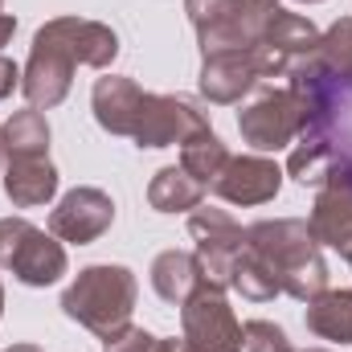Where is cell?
I'll list each match as a JSON object with an SVG mask.
<instances>
[{"label": "cell", "instance_id": "1", "mask_svg": "<svg viewBox=\"0 0 352 352\" xmlns=\"http://www.w3.org/2000/svg\"><path fill=\"white\" fill-rule=\"evenodd\" d=\"M115 58H119V33L111 25L87 16H54L33 33V50L21 70V94L29 98V107L50 111L66 102L78 66L107 70Z\"/></svg>", "mask_w": 352, "mask_h": 352}, {"label": "cell", "instance_id": "2", "mask_svg": "<svg viewBox=\"0 0 352 352\" xmlns=\"http://www.w3.org/2000/svg\"><path fill=\"white\" fill-rule=\"evenodd\" d=\"M246 246L270 266L278 291L299 303H307L328 287V263L303 217H266L246 226Z\"/></svg>", "mask_w": 352, "mask_h": 352}, {"label": "cell", "instance_id": "3", "mask_svg": "<svg viewBox=\"0 0 352 352\" xmlns=\"http://www.w3.org/2000/svg\"><path fill=\"white\" fill-rule=\"evenodd\" d=\"M135 299H140V283H135V274L127 266L94 263V266H82L70 278V287L62 291V311L107 344L123 328H131Z\"/></svg>", "mask_w": 352, "mask_h": 352}, {"label": "cell", "instance_id": "4", "mask_svg": "<svg viewBox=\"0 0 352 352\" xmlns=\"http://www.w3.org/2000/svg\"><path fill=\"white\" fill-rule=\"evenodd\" d=\"M278 8H283L278 0H184V12L197 29L201 58L263 45L266 25Z\"/></svg>", "mask_w": 352, "mask_h": 352}, {"label": "cell", "instance_id": "5", "mask_svg": "<svg viewBox=\"0 0 352 352\" xmlns=\"http://www.w3.org/2000/svg\"><path fill=\"white\" fill-rule=\"evenodd\" d=\"M287 66H291V58H283L270 45L234 50V54H213V58H201L197 87H201V94L209 102L230 107V102H242L263 78H283Z\"/></svg>", "mask_w": 352, "mask_h": 352}, {"label": "cell", "instance_id": "6", "mask_svg": "<svg viewBox=\"0 0 352 352\" xmlns=\"http://www.w3.org/2000/svg\"><path fill=\"white\" fill-rule=\"evenodd\" d=\"M0 263L25 287H54L70 270L66 242H58L25 217H0Z\"/></svg>", "mask_w": 352, "mask_h": 352}, {"label": "cell", "instance_id": "7", "mask_svg": "<svg viewBox=\"0 0 352 352\" xmlns=\"http://www.w3.org/2000/svg\"><path fill=\"white\" fill-rule=\"evenodd\" d=\"M307 127H311V115H307L303 98H299L291 87L263 90L258 98H250V102L238 111L242 144H250L254 152H278V148H291Z\"/></svg>", "mask_w": 352, "mask_h": 352}, {"label": "cell", "instance_id": "8", "mask_svg": "<svg viewBox=\"0 0 352 352\" xmlns=\"http://www.w3.org/2000/svg\"><path fill=\"white\" fill-rule=\"evenodd\" d=\"M180 344L184 352H242V324L226 299V287L205 278L180 303Z\"/></svg>", "mask_w": 352, "mask_h": 352}, {"label": "cell", "instance_id": "9", "mask_svg": "<svg viewBox=\"0 0 352 352\" xmlns=\"http://www.w3.org/2000/svg\"><path fill=\"white\" fill-rule=\"evenodd\" d=\"M307 230H311V238L320 246H328V250L349 258V250H352V156L344 148L332 160V168H328L320 192H316Z\"/></svg>", "mask_w": 352, "mask_h": 352}, {"label": "cell", "instance_id": "10", "mask_svg": "<svg viewBox=\"0 0 352 352\" xmlns=\"http://www.w3.org/2000/svg\"><path fill=\"white\" fill-rule=\"evenodd\" d=\"M188 234H192V242H197V258L205 266V278L217 283V287H230L234 263H238L242 250H246V230H242L226 209L197 205V209L188 213Z\"/></svg>", "mask_w": 352, "mask_h": 352}, {"label": "cell", "instance_id": "11", "mask_svg": "<svg viewBox=\"0 0 352 352\" xmlns=\"http://www.w3.org/2000/svg\"><path fill=\"white\" fill-rule=\"evenodd\" d=\"M205 127H209V115L192 98H184V94H148L131 140H135V148L156 152V148L184 144L188 135H197Z\"/></svg>", "mask_w": 352, "mask_h": 352}, {"label": "cell", "instance_id": "12", "mask_svg": "<svg viewBox=\"0 0 352 352\" xmlns=\"http://www.w3.org/2000/svg\"><path fill=\"white\" fill-rule=\"evenodd\" d=\"M111 226H115V201H111V192H102L94 184L70 188L50 213V234L58 242H70V246L98 242Z\"/></svg>", "mask_w": 352, "mask_h": 352}, {"label": "cell", "instance_id": "13", "mask_svg": "<svg viewBox=\"0 0 352 352\" xmlns=\"http://www.w3.org/2000/svg\"><path fill=\"white\" fill-rule=\"evenodd\" d=\"M283 188V168L266 156H230L221 176L209 184L226 205H266Z\"/></svg>", "mask_w": 352, "mask_h": 352}, {"label": "cell", "instance_id": "14", "mask_svg": "<svg viewBox=\"0 0 352 352\" xmlns=\"http://www.w3.org/2000/svg\"><path fill=\"white\" fill-rule=\"evenodd\" d=\"M144 98L148 90L140 87L135 78H123V74H102L94 87H90V111L98 119L102 131L111 135H135V123L144 115Z\"/></svg>", "mask_w": 352, "mask_h": 352}, {"label": "cell", "instance_id": "15", "mask_svg": "<svg viewBox=\"0 0 352 352\" xmlns=\"http://www.w3.org/2000/svg\"><path fill=\"white\" fill-rule=\"evenodd\" d=\"M58 168L50 156H29V160H8L4 164V197L12 209H37L58 197Z\"/></svg>", "mask_w": 352, "mask_h": 352}, {"label": "cell", "instance_id": "16", "mask_svg": "<svg viewBox=\"0 0 352 352\" xmlns=\"http://www.w3.org/2000/svg\"><path fill=\"white\" fill-rule=\"evenodd\" d=\"M201 283H205V266L197 258V250L192 254L188 250H164V254H156V263H152V287H156V295L164 303L180 307Z\"/></svg>", "mask_w": 352, "mask_h": 352}, {"label": "cell", "instance_id": "17", "mask_svg": "<svg viewBox=\"0 0 352 352\" xmlns=\"http://www.w3.org/2000/svg\"><path fill=\"white\" fill-rule=\"evenodd\" d=\"M303 324L311 336L328 344H352V291H320L307 299Z\"/></svg>", "mask_w": 352, "mask_h": 352}, {"label": "cell", "instance_id": "18", "mask_svg": "<svg viewBox=\"0 0 352 352\" xmlns=\"http://www.w3.org/2000/svg\"><path fill=\"white\" fill-rule=\"evenodd\" d=\"M0 148L8 160H29V156H50V119L37 107L12 111L0 123Z\"/></svg>", "mask_w": 352, "mask_h": 352}, {"label": "cell", "instance_id": "19", "mask_svg": "<svg viewBox=\"0 0 352 352\" xmlns=\"http://www.w3.org/2000/svg\"><path fill=\"white\" fill-rule=\"evenodd\" d=\"M336 156H340V148L332 144V131H303V135L295 140L291 156H287V176H291L295 184H303V188H307V184L320 188Z\"/></svg>", "mask_w": 352, "mask_h": 352}, {"label": "cell", "instance_id": "20", "mask_svg": "<svg viewBox=\"0 0 352 352\" xmlns=\"http://www.w3.org/2000/svg\"><path fill=\"white\" fill-rule=\"evenodd\" d=\"M205 184L197 176H188L180 164H168L148 180V205L156 213H188L197 205H205Z\"/></svg>", "mask_w": 352, "mask_h": 352}, {"label": "cell", "instance_id": "21", "mask_svg": "<svg viewBox=\"0 0 352 352\" xmlns=\"http://www.w3.org/2000/svg\"><path fill=\"white\" fill-rule=\"evenodd\" d=\"M316 62L324 66V74L349 98L352 94V16H340L336 25H328V33H320Z\"/></svg>", "mask_w": 352, "mask_h": 352}, {"label": "cell", "instance_id": "22", "mask_svg": "<svg viewBox=\"0 0 352 352\" xmlns=\"http://www.w3.org/2000/svg\"><path fill=\"white\" fill-rule=\"evenodd\" d=\"M270 50H278L283 58H307V54H316V45H320V29L307 21V16H299V12H287V8H278L274 16H270V25H266V41Z\"/></svg>", "mask_w": 352, "mask_h": 352}, {"label": "cell", "instance_id": "23", "mask_svg": "<svg viewBox=\"0 0 352 352\" xmlns=\"http://www.w3.org/2000/svg\"><path fill=\"white\" fill-rule=\"evenodd\" d=\"M226 160H230V148L221 144V135H217L213 127H205V131H197V135H188V140L180 144V168L188 176H197L205 188L221 176Z\"/></svg>", "mask_w": 352, "mask_h": 352}, {"label": "cell", "instance_id": "24", "mask_svg": "<svg viewBox=\"0 0 352 352\" xmlns=\"http://www.w3.org/2000/svg\"><path fill=\"white\" fill-rule=\"evenodd\" d=\"M230 287L242 295V299H250V303H270L274 295H283L278 291V278L270 274V266L246 246L242 250V258L234 263V278H230Z\"/></svg>", "mask_w": 352, "mask_h": 352}, {"label": "cell", "instance_id": "25", "mask_svg": "<svg viewBox=\"0 0 352 352\" xmlns=\"http://www.w3.org/2000/svg\"><path fill=\"white\" fill-rule=\"evenodd\" d=\"M242 349L246 352H295L291 349V336L270 324V320H246L242 324Z\"/></svg>", "mask_w": 352, "mask_h": 352}, {"label": "cell", "instance_id": "26", "mask_svg": "<svg viewBox=\"0 0 352 352\" xmlns=\"http://www.w3.org/2000/svg\"><path fill=\"white\" fill-rule=\"evenodd\" d=\"M156 340H160V336H152L148 328H135V324H131V328H123L115 340H107L102 352H156Z\"/></svg>", "mask_w": 352, "mask_h": 352}, {"label": "cell", "instance_id": "27", "mask_svg": "<svg viewBox=\"0 0 352 352\" xmlns=\"http://www.w3.org/2000/svg\"><path fill=\"white\" fill-rule=\"evenodd\" d=\"M16 87H21V70H16V62H12V58H4V54H0V102H4Z\"/></svg>", "mask_w": 352, "mask_h": 352}, {"label": "cell", "instance_id": "28", "mask_svg": "<svg viewBox=\"0 0 352 352\" xmlns=\"http://www.w3.org/2000/svg\"><path fill=\"white\" fill-rule=\"evenodd\" d=\"M12 33H16V16H8V12H0V50L12 41Z\"/></svg>", "mask_w": 352, "mask_h": 352}, {"label": "cell", "instance_id": "29", "mask_svg": "<svg viewBox=\"0 0 352 352\" xmlns=\"http://www.w3.org/2000/svg\"><path fill=\"white\" fill-rule=\"evenodd\" d=\"M4 352H45V349H37V344H12V349H4Z\"/></svg>", "mask_w": 352, "mask_h": 352}, {"label": "cell", "instance_id": "30", "mask_svg": "<svg viewBox=\"0 0 352 352\" xmlns=\"http://www.w3.org/2000/svg\"><path fill=\"white\" fill-rule=\"evenodd\" d=\"M0 316H4V283H0Z\"/></svg>", "mask_w": 352, "mask_h": 352}, {"label": "cell", "instance_id": "31", "mask_svg": "<svg viewBox=\"0 0 352 352\" xmlns=\"http://www.w3.org/2000/svg\"><path fill=\"white\" fill-rule=\"evenodd\" d=\"M299 4H324V0H299Z\"/></svg>", "mask_w": 352, "mask_h": 352}, {"label": "cell", "instance_id": "32", "mask_svg": "<svg viewBox=\"0 0 352 352\" xmlns=\"http://www.w3.org/2000/svg\"><path fill=\"white\" fill-rule=\"evenodd\" d=\"M299 352H328V349H299Z\"/></svg>", "mask_w": 352, "mask_h": 352}, {"label": "cell", "instance_id": "33", "mask_svg": "<svg viewBox=\"0 0 352 352\" xmlns=\"http://www.w3.org/2000/svg\"><path fill=\"white\" fill-rule=\"evenodd\" d=\"M0 164H4V148H0Z\"/></svg>", "mask_w": 352, "mask_h": 352}, {"label": "cell", "instance_id": "34", "mask_svg": "<svg viewBox=\"0 0 352 352\" xmlns=\"http://www.w3.org/2000/svg\"><path fill=\"white\" fill-rule=\"evenodd\" d=\"M349 266H352V250H349Z\"/></svg>", "mask_w": 352, "mask_h": 352}, {"label": "cell", "instance_id": "35", "mask_svg": "<svg viewBox=\"0 0 352 352\" xmlns=\"http://www.w3.org/2000/svg\"><path fill=\"white\" fill-rule=\"evenodd\" d=\"M0 12H4V0H0Z\"/></svg>", "mask_w": 352, "mask_h": 352}, {"label": "cell", "instance_id": "36", "mask_svg": "<svg viewBox=\"0 0 352 352\" xmlns=\"http://www.w3.org/2000/svg\"><path fill=\"white\" fill-rule=\"evenodd\" d=\"M0 246H4V242H0Z\"/></svg>", "mask_w": 352, "mask_h": 352}]
</instances>
